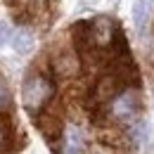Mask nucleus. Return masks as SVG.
I'll return each mask as SVG.
<instances>
[{"instance_id": "8", "label": "nucleus", "mask_w": 154, "mask_h": 154, "mask_svg": "<svg viewBox=\"0 0 154 154\" xmlns=\"http://www.w3.org/2000/svg\"><path fill=\"white\" fill-rule=\"evenodd\" d=\"M0 147H2V121H0Z\"/></svg>"}, {"instance_id": "2", "label": "nucleus", "mask_w": 154, "mask_h": 154, "mask_svg": "<svg viewBox=\"0 0 154 154\" xmlns=\"http://www.w3.org/2000/svg\"><path fill=\"white\" fill-rule=\"evenodd\" d=\"M33 123L40 131V135L45 137V142L52 145V149H57V145L64 137V121H62V116L57 112H52L50 107H45L43 112H38L33 116Z\"/></svg>"}, {"instance_id": "7", "label": "nucleus", "mask_w": 154, "mask_h": 154, "mask_svg": "<svg viewBox=\"0 0 154 154\" xmlns=\"http://www.w3.org/2000/svg\"><path fill=\"white\" fill-rule=\"evenodd\" d=\"M7 40H10V26L0 19V45H5Z\"/></svg>"}, {"instance_id": "6", "label": "nucleus", "mask_w": 154, "mask_h": 154, "mask_svg": "<svg viewBox=\"0 0 154 154\" xmlns=\"http://www.w3.org/2000/svg\"><path fill=\"white\" fill-rule=\"evenodd\" d=\"M10 93H7V88H5V83L0 81V114H5L7 112V107H10Z\"/></svg>"}, {"instance_id": "4", "label": "nucleus", "mask_w": 154, "mask_h": 154, "mask_svg": "<svg viewBox=\"0 0 154 154\" xmlns=\"http://www.w3.org/2000/svg\"><path fill=\"white\" fill-rule=\"evenodd\" d=\"M83 149V135L76 126L66 128V135H64V154H81Z\"/></svg>"}, {"instance_id": "5", "label": "nucleus", "mask_w": 154, "mask_h": 154, "mask_svg": "<svg viewBox=\"0 0 154 154\" xmlns=\"http://www.w3.org/2000/svg\"><path fill=\"white\" fill-rule=\"evenodd\" d=\"M12 45H14V50H17L19 55H26V52L33 48V36L24 29V31H19V33L12 38Z\"/></svg>"}, {"instance_id": "1", "label": "nucleus", "mask_w": 154, "mask_h": 154, "mask_svg": "<svg viewBox=\"0 0 154 154\" xmlns=\"http://www.w3.org/2000/svg\"><path fill=\"white\" fill-rule=\"evenodd\" d=\"M55 97V74L52 66L40 69L38 64L31 66L24 76V85H21V100L24 107L31 116H36L38 112H43Z\"/></svg>"}, {"instance_id": "3", "label": "nucleus", "mask_w": 154, "mask_h": 154, "mask_svg": "<svg viewBox=\"0 0 154 154\" xmlns=\"http://www.w3.org/2000/svg\"><path fill=\"white\" fill-rule=\"evenodd\" d=\"M142 102L135 88H126L109 102V114L114 116L116 121H133L135 116L140 114Z\"/></svg>"}]
</instances>
